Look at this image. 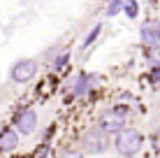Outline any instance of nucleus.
<instances>
[{
    "label": "nucleus",
    "instance_id": "8",
    "mask_svg": "<svg viewBox=\"0 0 160 158\" xmlns=\"http://www.w3.org/2000/svg\"><path fill=\"white\" fill-rule=\"evenodd\" d=\"M142 42L144 44H158L160 42V35H158V30H156V23H144L142 26Z\"/></svg>",
    "mask_w": 160,
    "mask_h": 158
},
{
    "label": "nucleus",
    "instance_id": "4",
    "mask_svg": "<svg viewBox=\"0 0 160 158\" xmlns=\"http://www.w3.org/2000/svg\"><path fill=\"white\" fill-rule=\"evenodd\" d=\"M125 128V116H118L116 112L109 110L107 114H102L98 121V130H102L104 135H116Z\"/></svg>",
    "mask_w": 160,
    "mask_h": 158
},
{
    "label": "nucleus",
    "instance_id": "17",
    "mask_svg": "<svg viewBox=\"0 0 160 158\" xmlns=\"http://www.w3.org/2000/svg\"><path fill=\"white\" fill-rule=\"evenodd\" d=\"M156 30H158V35H160V21H156Z\"/></svg>",
    "mask_w": 160,
    "mask_h": 158
},
{
    "label": "nucleus",
    "instance_id": "15",
    "mask_svg": "<svg viewBox=\"0 0 160 158\" xmlns=\"http://www.w3.org/2000/svg\"><path fill=\"white\" fill-rule=\"evenodd\" d=\"M151 79H153V81H160V63L151 68Z\"/></svg>",
    "mask_w": 160,
    "mask_h": 158
},
{
    "label": "nucleus",
    "instance_id": "2",
    "mask_svg": "<svg viewBox=\"0 0 160 158\" xmlns=\"http://www.w3.org/2000/svg\"><path fill=\"white\" fill-rule=\"evenodd\" d=\"M81 146H84V151H88V154H104L112 146V142H109V135H104L102 130L93 128L81 137Z\"/></svg>",
    "mask_w": 160,
    "mask_h": 158
},
{
    "label": "nucleus",
    "instance_id": "3",
    "mask_svg": "<svg viewBox=\"0 0 160 158\" xmlns=\"http://www.w3.org/2000/svg\"><path fill=\"white\" fill-rule=\"evenodd\" d=\"M35 74H37V61H32V58H21V61H16L12 65V70H9V77H12V81H16V84H26V81H30Z\"/></svg>",
    "mask_w": 160,
    "mask_h": 158
},
{
    "label": "nucleus",
    "instance_id": "11",
    "mask_svg": "<svg viewBox=\"0 0 160 158\" xmlns=\"http://www.w3.org/2000/svg\"><path fill=\"white\" fill-rule=\"evenodd\" d=\"M121 9H123L130 19H135V16L139 14V5H137V0H128V3H125V7H121Z\"/></svg>",
    "mask_w": 160,
    "mask_h": 158
},
{
    "label": "nucleus",
    "instance_id": "10",
    "mask_svg": "<svg viewBox=\"0 0 160 158\" xmlns=\"http://www.w3.org/2000/svg\"><path fill=\"white\" fill-rule=\"evenodd\" d=\"M121 7H123V0H109L107 7H104V14L107 16H116L121 12Z\"/></svg>",
    "mask_w": 160,
    "mask_h": 158
},
{
    "label": "nucleus",
    "instance_id": "16",
    "mask_svg": "<svg viewBox=\"0 0 160 158\" xmlns=\"http://www.w3.org/2000/svg\"><path fill=\"white\" fill-rule=\"evenodd\" d=\"M112 112H116L118 116H125V114H128V107H125V105H116V107H114Z\"/></svg>",
    "mask_w": 160,
    "mask_h": 158
},
{
    "label": "nucleus",
    "instance_id": "13",
    "mask_svg": "<svg viewBox=\"0 0 160 158\" xmlns=\"http://www.w3.org/2000/svg\"><path fill=\"white\" fill-rule=\"evenodd\" d=\"M151 146H153V151H156V154L160 156V128L151 135Z\"/></svg>",
    "mask_w": 160,
    "mask_h": 158
},
{
    "label": "nucleus",
    "instance_id": "12",
    "mask_svg": "<svg viewBox=\"0 0 160 158\" xmlns=\"http://www.w3.org/2000/svg\"><path fill=\"white\" fill-rule=\"evenodd\" d=\"M68 61H70V51H63V54H60V58L53 61V70H63L65 65H68Z\"/></svg>",
    "mask_w": 160,
    "mask_h": 158
},
{
    "label": "nucleus",
    "instance_id": "6",
    "mask_svg": "<svg viewBox=\"0 0 160 158\" xmlns=\"http://www.w3.org/2000/svg\"><path fill=\"white\" fill-rule=\"evenodd\" d=\"M19 146V133L12 128H2L0 130V151L7 154V151H14Z\"/></svg>",
    "mask_w": 160,
    "mask_h": 158
},
{
    "label": "nucleus",
    "instance_id": "1",
    "mask_svg": "<svg viewBox=\"0 0 160 158\" xmlns=\"http://www.w3.org/2000/svg\"><path fill=\"white\" fill-rule=\"evenodd\" d=\"M114 146H116V151L123 158H132L139 154V149L144 146V135L135 128H123L121 133H116Z\"/></svg>",
    "mask_w": 160,
    "mask_h": 158
},
{
    "label": "nucleus",
    "instance_id": "9",
    "mask_svg": "<svg viewBox=\"0 0 160 158\" xmlns=\"http://www.w3.org/2000/svg\"><path fill=\"white\" fill-rule=\"evenodd\" d=\"M100 30H102V23H95V28H91V33L84 37V42H81V49H86V47H91L93 42L98 40V35H100Z\"/></svg>",
    "mask_w": 160,
    "mask_h": 158
},
{
    "label": "nucleus",
    "instance_id": "5",
    "mask_svg": "<svg viewBox=\"0 0 160 158\" xmlns=\"http://www.w3.org/2000/svg\"><path fill=\"white\" fill-rule=\"evenodd\" d=\"M14 126H16V133L32 135V133H35V128H37V114H35V110L19 112V114H16V119H14Z\"/></svg>",
    "mask_w": 160,
    "mask_h": 158
},
{
    "label": "nucleus",
    "instance_id": "14",
    "mask_svg": "<svg viewBox=\"0 0 160 158\" xmlns=\"http://www.w3.org/2000/svg\"><path fill=\"white\" fill-rule=\"evenodd\" d=\"M60 158H86L84 156V151H77V149H72V151H65Z\"/></svg>",
    "mask_w": 160,
    "mask_h": 158
},
{
    "label": "nucleus",
    "instance_id": "7",
    "mask_svg": "<svg viewBox=\"0 0 160 158\" xmlns=\"http://www.w3.org/2000/svg\"><path fill=\"white\" fill-rule=\"evenodd\" d=\"M91 84H93V77H91V74H86V72H81L79 77H77V81H74L72 93H74L77 98H84V95L88 93V89H91Z\"/></svg>",
    "mask_w": 160,
    "mask_h": 158
}]
</instances>
